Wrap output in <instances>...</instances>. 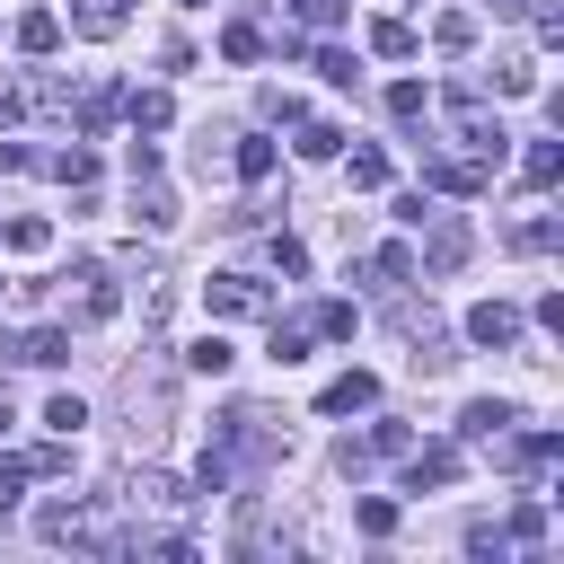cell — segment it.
I'll list each match as a JSON object with an SVG mask.
<instances>
[{
    "instance_id": "6da1fadb",
    "label": "cell",
    "mask_w": 564,
    "mask_h": 564,
    "mask_svg": "<svg viewBox=\"0 0 564 564\" xmlns=\"http://www.w3.org/2000/svg\"><path fill=\"white\" fill-rule=\"evenodd\" d=\"M35 538H53V546H88V555H115V546H123V529H115L106 502H44V511H35Z\"/></svg>"
},
{
    "instance_id": "7a4b0ae2",
    "label": "cell",
    "mask_w": 564,
    "mask_h": 564,
    "mask_svg": "<svg viewBox=\"0 0 564 564\" xmlns=\"http://www.w3.org/2000/svg\"><path fill=\"white\" fill-rule=\"evenodd\" d=\"M449 123H458V150L467 159H485V167H502V150H511V132H502V115L476 97V88H449Z\"/></svg>"
},
{
    "instance_id": "3957f363",
    "label": "cell",
    "mask_w": 564,
    "mask_h": 564,
    "mask_svg": "<svg viewBox=\"0 0 564 564\" xmlns=\"http://www.w3.org/2000/svg\"><path fill=\"white\" fill-rule=\"evenodd\" d=\"M62 282H70V300H62V308H70V326H79V335H88V326H106V317L123 308V282H115V264H97V256H88V264H70Z\"/></svg>"
},
{
    "instance_id": "277c9868",
    "label": "cell",
    "mask_w": 564,
    "mask_h": 564,
    "mask_svg": "<svg viewBox=\"0 0 564 564\" xmlns=\"http://www.w3.org/2000/svg\"><path fill=\"white\" fill-rule=\"evenodd\" d=\"M467 247H476V229H467L458 212H432V220H423V273H458Z\"/></svg>"
},
{
    "instance_id": "5b68a950",
    "label": "cell",
    "mask_w": 564,
    "mask_h": 564,
    "mask_svg": "<svg viewBox=\"0 0 564 564\" xmlns=\"http://www.w3.org/2000/svg\"><path fill=\"white\" fill-rule=\"evenodd\" d=\"M203 308H212V317H264L273 291H264L256 273H212V282H203Z\"/></svg>"
},
{
    "instance_id": "8992f818",
    "label": "cell",
    "mask_w": 564,
    "mask_h": 564,
    "mask_svg": "<svg viewBox=\"0 0 564 564\" xmlns=\"http://www.w3.org/2000/svg\"><path fill=\"white\" fill-rule=\"evenodd\" d=\"M458 476H467V449H458V441L405 449V494H432V485H458Z\"/></svg>"
},
{
    "instance_id": "52a82bcc",
    "label": "cell",
    "mask_w": 564,
    "mask_h": 564,
    "mask_svg": "<svg viewBox=\"0 0 564 564\" xmlns=\"http://www.w3.org/2000/svg\"><path fill=\"white\" fill-rule=\"evenodd\" d=\"M485 185H494L485 159H441V150L423 159V194H485Z\"/></svg>"
},
{
    "instance_id": "ba28073f",
    "label": "cell",
    "mask_w": 564,
    "mask_h": 564,
    "mask_svg": "<svg viewBox=\"0 0 564 564\" xmlns=\"http://www.w3.org/2000/svg\"><path fill=\"white\" fill-rule=\"evenodd\" d=\"M467 344L511 352V344H520V308H511V300H476V308H467Z\"/></svg>"
},
{
    "instance_id": "9c48e42d",
    "label": "cell",
    "mask_w": 564,
    "mask_h": 564,
    "mask_svg": "<svg viewBox=\"0 0 564 564\" xmlns=\"http://www.w3.org/2000/svg\"><path fill=\"white\" fill-rule=\"evenodd\" d=\"M370 405H379V379L370 370H344V379L317 388V414H370Z\"/></svg>"
},
{
    "instance_id": "30bf717a",
    "label": "cell",
    "mask_w": 564,
    "mask_h": 564,
    "mask_svg": "<svg viewBox=\"0 0 564 564\" xmlns=\"http://www.w3.org/2000/svg\"><path fill=\"white\" fill-rule=\"evenodd\" d=\"M70 26L106 44V35H123V26H132V0H70Z\"/></svg>"
},
{
    "instance_id": "8fae6325",
    "label": "cell",
    "mask_w": 564,
    "mask_h": 564,
    "mask_svg": "<svg viewBox=\"0 0 564 564\" xmlns=\"http://www.w3.org/2000/svg\"><path fill=\"white\" fill-rule=\"evenodd\" d=\"M123 115H132V132H167V123H176V97H167V88H132Z\"/></svg>"
},
{
    "instance_id": "7c38bea8",
    "label": "cell",
    "mask_w": 564,
    "mask_h": 564,
    "mask_svg": "<svg viewBox=\"0 0 564 564\" xmlns=\"http://www.w3.org/2000/svg\"><path fill=\"white\" fill-rule=\"evenodd\" d=\"M18 361H35V370H62V361H70V326H35V335H18Z\"/></svg>"
},
{
    "instance_id": "4fadbf2b",
    "label": "cell",
    "mask_w": 564,
    "mask_h": 564,
    "mask_svg": "<svg viewBox=\"0 0 564 564\" xmlns=\"http://www.w3.org/2000/svg\"><path fill=\"white\" fill-rule=\"evenodd\" d=\"M502 432H511V405H502V397H476V405L458 414V441H502Z\"/></svg>"
},
{
    "instance_id": "5bb4252c",
    "label": "cell",
    "mask_w": 564,
    "mask_h": 564,
    "mask_svg": "<svg viewBox=\"0 0 564 564\" xmlns=\"http://www.w3.org/2000/svg\"><path fill=\"white\" fill-rule=\"evenodd\" d=\"M176 502H185V485H176L167 467H141V476H132V511H176Z\"/></svg>"
},
{
    "instance_id": "9a60e30c",
    "label": "cell",
    "mask_w": 564,
    "mask_h": 564,
    "mask_svg": "<svg viewBox=\"0 0 564 564\" xmlns=\"http://www.w3.org/2000/svg\"><path fill=\"white\" fill-rule=\"evenodd\" d=\"M53 44H62V18H53V9H26V18H18V53H26V62H44Z\"/></svg>"
},
{
    "instance_id": "2e32d148",
    "label": "cell",
    "mask_w": 564,
    "mask_h": 564,
    "mask_svg": "<svg viewBox=\"0 0 564 564\" xmlns=\"http://www.w3.org/2000/svg\"><path fill=\"white\" fill-rule=\"evenodd\" d=\"M35 167H53L62 185H97V150H88V141H70V150H44Z\"/></svg>"
},
{
    "instance_id": "e0dca14e",
    "label": "cell",
    "mask_w": 564,
    "mask_h": 564,
    "mask_svg": "<svg viewBox=\"0 0 564 564\" xmlns=\"http://www.w3.org/2000/svg\"><path fill=\"white\" fill-rule=\"evenodd\" d=\"M370 53H379V62H405V53H414V26H405V18H370Z\"/></svg>"
},
{
    "instance_id": "ac0fdd59",
    "label": "cell",
    "mask_w": 564,
    "mask_h": 564,
    "mask_svg": "<svg viewBox=\"0 0 564 564\" xmlns=\"http://www.w3.org/2000/svg\"><path fill=\"white\" fill-rule=\"evenodd\" d=\"M256 53H264V26L256 18H229L220 26V62H256Z\"/></svg>"
},
{
    "instance_id": "d6986e66",
    "label": "cell",
    "mask_w": 564,
    "mask_h": 564,
    "mask_svg": "<svg viewBox=\"0 0 564 564\" xmlns=\"http://www.w3.org/2000/svg\"><path fill=\"white\" fill-rule=\"evenodd\" d=\"M229 167H238L247 185H264V176H273V141H264V132H247V141L229 150Z\"/></svg>"
},
{
    "instance_id": "ffe728a7",
    "label": "cell",
    "mask_w": 564,
    "mask_h": 564,
    "mask_svg": "<svg viewBox=\"0 0 564 564\" xmlns=\"http://www.w3.org/2000/svg\"><path fill=\"white\" fill-rule=\"evenodd\" d=\"M555 238H564V229H555V212H529V220H511V247H520V256H546Z\"/></svg>"
},
{
    "instance_id": "44dd1931",
    "label": "cell",
    "mask_w": 564,
    "mask_h": 564,
    "mask_svg": "<svg viewBox=\"0 0 564 564\" xmlns=\"http://www.w3.org/2000/svg\"><path fill=\"white\" fill-rule=\"evenodd\" d=\"M229 361H238V352H229V335H194V344H185V370H203V379H220Z\"/></svg>"
},
{
    "instance_id": "7402d4cb",
    "label": "cell",
    "mask_w": 564,
    "mask_h": 564,
    "mask_svg": "<svg viewBox=\"0 0 564 564\" xmlns=\"http://www.w3.org/2000/svg\"><path fill=\"white\" fill-rule=\"evenodd\" d=\"M432 44H441V53H467V44H476V18H467V9H441V18H432Z\"/></svg>"
},
{
    "instance_id": "603a6c76",
    "label": "cell",
    "mask_w": 564,
    "mask_h": 564,
    "mask_svg": "<svg viewBox=\"0 0 564 564\" xmlns=\"http://www.w3.org/2000/svg\"><path fill=\"white\" fill-rule=\"evenodd\" d=\"M520 176H529V185H555V176H564V150H555V141H529V150H520Z\"/></svg>"
},
{
    "instance_id": "cb8c5ba5",
    "label": "cell",
    "mask_w": 564,
    "mask_h": 564,
    "mask_svg": "<svg viewBox=\"0 0 564 564\" xmlns=\"http://www.w3.org/2000/svg\"><path fill=\"white\" fill-rule=\"evenodd\" d=\"M344 176H352V194H379V185H388V150H352Z\"/></svg>"
},
{
    "instance_id": "d4e9b609",
    "label": "cell",
    "mask_w": 564,
    "mask_h": 564,
    "mask_svg": "<svg viewBox=\"0 0 564 564\" xmlns=\"http://www.w3.org/2000/svg\"><path fill=\"white\" fill-rule=\"evenodd\" d=\"M132 185H141V220H150V229H176V194H167L159 176H132Z\"/></svg>"
},
{
    "instance_id": "484cf974",
    "label": "cell",
    "mask_w": 564,
    "mask_h": 564,
    "mask_svg": "<svg viewBox=\"0 0 564 564\" xmlns=\"http://www.w3.org/2000/svg\"><path fill=\"white\" fill-rule=\"evenodd\" d=\"M0 238H9V256H44V247H53V229H44L35 212H18V220H9Z\"/></svg>"
},
{
    "instance_id": "4316f807",
    "label": "cell",
    "mask_w": 564,
    "mask_h": 564,
    "mask_svg": "<svg viewBox=\"0 0 564 564\" xmlns=\"http://www.w3.org/2000/svg\"><path fill=\"white\" fill-rule=\"evenodd\" d=\"M370 273H379L388 291H405V282H414V247H397V238H388V247L370 256Z\"/></svg>"
},
{
    "instance_id": "83f0119b",
    "label": "cell",
    "mask_w": 564,
    "mask_h": 564,
    "mask_svg": "<svg viewBox=\"0 0 564 564\" xmlns=\"http://www.w3.org/2000/svg\"><path fill=\"white\" fill-rule=\"evenodd\" d=\"M361 449H370V458H405V449H414V423H370Z\"/></svg>"
},
{
    "instance_id": "f1b7e54d",
    "label": "cell",
    "mask_w": 564,
    "mask_h": 564,
    "mask_svg": "<svg viewBox=\"0 0 564 564\" xmlns=\"http://www.w3.org/2000/svg\"><path fill=\"white\" fill-rule=\"evenodd\" d=\"M335 150H344V132H335V123H308V115H300V159H335Z\"/></svg>"
},
{
    "instance_id": "f546056e",
    "label": "cell",
    "mask_w": 564,
    "mask_h": 564,
    "mask_svg": "<svg viewBox=\"0 0 564 564\" xmlns=\"http://www.w3.org/2000/svg\"><path fill=\"white\" fill-rule=\"evenodd\" d=\"M273 361L291 370V361H308V317H291V326H273Z\"/></svg>"
},
{
    "instance_id": "4dcf8cb0",
    "label": "cell",
    "mask_w": 564,
    "mask_h": 564,
    "mask_svg": "<svg viewBox=\"0 0 564 564\" xmlns=\"http://www.w3.org/2000/svg\"><path fill=\"white\" fill-rule=\"evenodd\" d=\"M44 423H53V432H62V441H70V432H79V423H88V405H79V397H70V388H62V397H44Z\"/></svg>"
},
{
    "instance_id": "1f68e13d",
    "label": "cell",
    "mask_w": 564,
    "mask_h": 564,
    "mask_svg": "<svg viewBox=\"0 0 564 564\" xmlns=\"http://www.w3.org/2000/svg\"><path fill=\"white\" fill-rule=\"evenodd\" d=\"M26 476H70V441H62V432H53V441H44V449H26Z\"/></svg>"
},
{
    "instance_id": "d6a6232c",
    "label": "cell",
    "mask_w": 564,
    "mask_h": 564,
    "mask_svg": "<svg viewBox=\"0 0 564 564\" xmlns=\"http://www.w3.org/2000/svg\"><path fill=\"white\" fill-rule=\"evenodd\" d=\"M352 520H361V538H388V529H397V502L370 494V502H352Z\"/></svg>"
},
{
    "instance_id": "836d02e7",
    "label": "cell",
    "mask_w": 564,
    "mask_h": 564,
    "mask_svg": "<svg viewBox=\"0 0 564 564\" xmlns=\"http://www.w3.org/2000/svg\"><path fill=\"white\" fill-rule=\"evenodd\" d=\"M317 70H326V88H352V79H361V62H352L344 44H326V53H317Z\"/></svg>"
},
{
    "instance_id": "e575fe53",
    "label": "cell",
    "mask_w": 564,
    "mask_h": 564,
    "mask_svg": "<svg viewBox=\"0 0 564 564\" xmlns=\"http://www.w3.org/2000/svg\"><path fill=\"white\" fill-rule=\"evenodd\" d=\"M423 106H432V97H423V79H397V88H388V115H397V123H414Z\"/></svg>"
},
{
    "instance_id": "d590c367",
    "label": "cell",
    "mask_w": 564,
    "mask_h": 564,
    "mask_svg": "<svg viewBox=\"0 0 564 564\" xmlns=\"http://www.w3.org/2000/svg\"><path fill=\"white\" fill-rule=\"evenodd\" d=\"M308 326H317V335H335V344H344V335H352V326H361V317H352V300H326V308H317V317H308Z\"/></svg>"
},
{
    "instance_id": "8d00e7d4",
    "label": "cell",
    "mask_w": 564,
    "mask_h": 564,
    "mask_svg": "<svg viewBox=\"0 0 564 564\" xmlns=\"http://www.w3.org/2000/svg\"><path fill=\"white\" fill-rule=\"evenodd\" d=\"M229 476H238V467H229V449H203V467H194V485H203V494H229Z\"/></svg>"
},
{
    "instance_id": "74e56055",
    "label": "cell",
    "mask_w": 564,
    "mask_h": 564,
    "mask_svg": "<svg viewBox=\"0 0 564 564\" xmlns=\"http://www.w3.org/2000/svg\"><path fill=\"white\" fill-rule=\"evenodd\" d=\"M502 538H511V546H538V538H546V511H538V502H520V511H511V529H502Z\"/></svg>"
},
{
    "instance_id": "f35d334b",
    "label": "cell",
    "mask_w": 564,
    "mask_h": 564,
    "mask_svg": "<svg viewBox=\"0 0 564 564\" xmlns=\"http://www.w3.org/2000/svg\"><path fill=\"white\" fill-rule=\"evenodd\" d=\"M300 9V26H344L352 18V0H291Z\"/></svg>"
},
{
    "instance_id": "ab89813d",
    "label": "cell",
    "mask_w": 564,
    "mask_h": 564,
    "mask_svg": "<svg viewBox=\"0 0 564 564\" xmlns=\"http://www.w3.org/2000/svg\"><path fill=\"white\" fill-rule=\"evenodd\" d=\"M467 555H494V564H502V555H511V538H502L494 520H476V529H467Z\"/></svg>"
},
{
    "instance_id": "60d3db41",
    "label": "cell",
    "mask_w": 564,
    "mask_h": 564,
    "mask_svg": "<svg viewBox=\"0 0 564 564\" xmlns=\"http://www.w3.org/2000/svg\"><path fill=\"white\" fill-rule=\"evenodd\" d=\"M555 449H564V441H555V432H529V441H520V449H511V458H520V467H546V458H555Z\"/></svg>"
},
{
    "instance_id": "b9f144b4",
    "label": "cell",
    "mask_w": 564,
    "mask_h": 564,
    "mask_svg": "<svg viewBox=\"0 0 564 564\" xmlns=\"http://www.w3.org/2000/svg\"><path fill=\"white\" fill-rule=\"evenodd\" d=\"M18 485H26V458H0V520L18 511Z\"/></svg>"
},
{
    "instance_id": "7bdbcfd3",
    "label": "cell",
    "mask_w": 564,
    "mask_h": 564,
    "mask_svg": "<svg viewBox=\"0 0 564 564\" xmlns=\"http://www.w3.org/2000/svg\"><path fill=\"white\" fill-rule=\"evenodd\" d=\"M494 88H502V97H520V88H538V70H529V62H502V70H494Z\"/></svg>"
},
{
    "instance_id": "ee69618b",
    "label": "cell",
    "mask_w": 564,
    "mask_h": 564,
    "mask_svg": "<svg viewBox=\"0 0 564 564\" xmlns=\"http://www.w3.org/2000/svg\"><path fill=\"white\" fill-rule=\"evenodd\" d=\"M18 167H35V150L26 141H0V176H18Z\"/></svg>"
},
{
    "instance_id": "f6af8a7d",
    "label": "cell",
    "mask_w": 564,
    "mask_h": 564,
    "mask_svg": "<svg viewBox=\"0 0 564 564\" xmlns=\"http://www.w3.org/2000/svg\"><path fill=\"white\" fill-rule=\"evenodd\" d=\"M18 115H26V97H18V88H0V132H9Z\"/></svg>"
},
{
    "instance_id": "bcb514c9",
    "label": "cell",
    "mask_w": 564,
    "mask_h": 564,
    "mask_svg": "<svg viewBox=\"0 0 564 564\" xmlns=\"http://www.w3.org/2000/svg\"><path fill=\"white\" fill-rule=\"evenodd\" d=\"M494 9H502V18H511V9H529V0H494Z\"/></svg>"
},
{
    "instance_id": "7dc6e473",
    "label": "cell",
    "mask_w": 564,
    "mask_h": 564,
    "mask_svg": "<svg viewBox=\"0 0 564 564\" xmlns=\"http://www.w3.org/2000/svg\"><path fill=\"white\" fill-rule=\"evenodd\" d=\"M176 9H212V0H176Z\"/></svg>"
}]
</instances>
